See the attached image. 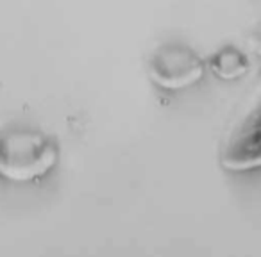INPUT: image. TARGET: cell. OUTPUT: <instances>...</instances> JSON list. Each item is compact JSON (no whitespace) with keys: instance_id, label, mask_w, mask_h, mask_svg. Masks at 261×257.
Wrapping results in <instances>:
<instances>
[{"instance_id":"cell-1","label":"cell","mask_w":261,"mask_h":257,"mask_svg":"<svg viewBox=\"0 0 261 257\" xmlns=\"http://www.w3.org/2000/svg\"><path fill=\"white\" fill-rule=\"evenodd\" d=\"M58 161V147L36 131L13 129L0 132V175L25 182L45 175Z\"/></svg>"},{"instance_id":"cell-2","label":"cell","mask_w":261,"mask_h":257,"mask_svg":"<svg viewBox=\"0 0 261 257\" xmlns=\"http://www.w3.org/2000/svg\"><path fill=\"white\" fill-rule=\"evenodd\" d=\"M222 163L231 170H247L261 164V98L232 131L222 154Z\"/></svg>"},{"instance_id":"cell-3","label":"cell","mask_w":261,"mask_h":257,"mask_svg":"<svg viewBox=\"0 0 261 257\" xmlns=\"http://www.w3.org/2000/svg\"><path fill=\"white\" fill-rule=\"evenodd\" d=\"M150 72L158 84L170 90H179L200 79L202 63L188 48L167 47L156 52L150 63Z\"/></svg>"},{"instance_id":"cell-4","label":"cell","mask_w":261,"mask_h":257,"mask_svg":"<svg viewBox=\"0 0 261 257\" xmlns=\"http://www.w3.org/2000/svg\"><path fill=\"white\" fill-rule=\"evenodd\" d=\"M213 68L222 77H238L243 75V72L247 70V61L240 52L229 48V50H224L215 59Z\"/></svg>"},{"instance_id":"cell-5","label":"cell","mask_w":261,"mask_h":257,"mask_svg":"<svg viewBox=\"0 0 261 257\" xmlns=\"http://www.w3.org/2000/svg\"><path fill=\"white\" fill-rule=\"evenodd\" d=\"M254 48H256V52L261 55V31H257L256 36H254Z\"/></svg>"}]
</instances>
